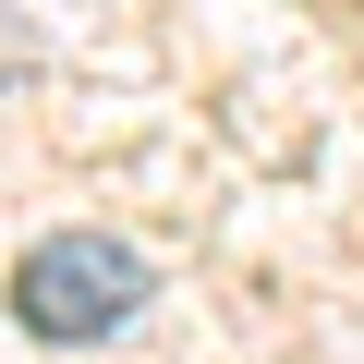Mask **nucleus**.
<instances>
[{"label":"nucleus","mask_w":364,"mask_h":364,"mask_svg":"<svg viewBox=\"0 0 364 364\" xmlns=\"http://www.w3.org/2000/svg\"><path fill=\"white\" fill-rule=\"evenodd\" d=\"M146 291H158V267H146L122 231H49V243L13 267V328L73 352V340H109Z\"/></svg>","instance_id":"f257e3e1"}]
</instances>
